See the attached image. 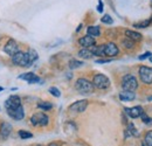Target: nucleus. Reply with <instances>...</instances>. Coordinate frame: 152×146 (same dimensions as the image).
<instances>
[{
	"mask_svg": "<svg viewBox=\"0 0 152 146\" xmlns=\"http://www.w3.org/2000/svg\"><path fill=\"white\" fill-rule=\"evenodd\" d=\"M75 89L81 95H90L94 92V84L86 78H78L75 83Z\"/></svg>",
	"mask_w": 152,
	"mask_h": 146,
	"instance_id": "f257e3e1",
	"label": "nucleus"
},
{
	"mask_svg": "<svg viewBox=\"0 0 152 146\" xmlns=\"http://www.w3.org/2000/svg\"><path fill=\"white\" fill-rule=\"evenodd\" d=\"M122 88L125 91H134L138 88V82H137L136 77L131 74L125 75L122 80Z\"/></svg>",
	"mask_w": 152,
	"mask_h": 146,
	"instance_id": "f03ea898",
	"label": "nucleus"
},
{
	"mask_svg": "<svg viewBox=\"0 0 152 146\" xmlns=\"http://www.w3.org/2000/svg\"><path fill=\"white\" fill-rule=\"evenodd\" d=\"M12 61L15 66H19V67H31L32 66L28 53H23V52H18L17 54L13 55Z\"/></svg>",
	"mask_w": 152,
	"mask_h": 146,
	"instance_id": "7ed1b4c3",
	"label": "nucleus"
},
{
	"mask_svg": "<svg viewBox=\"0 0 152 146\" xmlns=\"http://www.w3.org/2000/svg\"><path fill=\"white\" fill-rule=\"evenodd\" d=\"M93 84L97 89H107L110 87V80L103 74H97L93 78Z\"/></svg>",
	"mask_w": 152,
	"mask_h": 146,
	"instance_id": "20e7f679",
	"label": "nucleus"
},
{
	"mask_svg": "<svg viewBox=\"0 0 152 146\" xmlns=\"http://www.w3.org/2000/svg\"><path fill=\"white\" fill-rule=\"evenodd\" d=\"M48 122H49V118L43 112H37L31 118V123L34 126H46L48 124Z\"/></svg>",
	"mask_w": 152,
	"mask_h": 146,
	"instance_id": "39448f33",
	"label": "nucleus"
},
{
	"mask_svg": "<svg viewBox=\"0 0 152 146\" xmlns=\"http://www.w3.org/2000/svg\"><path fill=\"white\" fill-rule=\"evenodd\" d=\"M139 77L143 83L145 84H151L152 83V68L142 66L139 68Z\"/></svg>",
	"mask_w": 152,
	"mask_h": 146,
	"instance_id": "423d86ee",
	"label": "nucleus"
},
{
	"mask_svg": "<svg viewBox=\"0 0 152 146\" xmlns=\"http://www.w3.org/2000/svg\"><path fill=\"white\" fill-rule=\"evenodd\" d=\"M20 105H21V99H20L19 96H17V95L10 96L6 99V102H5V108H6V110L17 109V108H19Z\"/></svg>",
	"mask_w": 152,
	"mask_h": 146,
	"instance_id": "0eeeda50",
	"label": "nucleus"
},
{
	"mask_svg": "<svg viewBox=\"0 0 152 146\" xmlns=\"http://www.w3.org/2000/svg\"><path fill=\"white\" fill-rule=\"evenodd\" d=\"M4 50H5V53H7L10 56H13V55L17 54L19 52V46H18V43L13 39H10L7 41V43L5 45V47H4Z\"/></svg>",
	"mask_w": 152,
	"mask_h": 146,
	"instance_id": "6e6552de",
	"label": "nucleus"
},
{
	"mask_svg": "<svg viewBox=\"0 0 152 146\" xmlns=\"http://www.w3.org/2000/svg\"><path fill=\"white\" fill-rule=\"evenodd\" d=\"M88 107V101L87 99H82V101H77L75 103H73L70 107H69V110L72 112H76V113H81V112H84L86 109Z\"/></svg>",
	"mask_w": 152,
	"mask_h": 146,
	"instance_id": "1a4fd4ad",
	"label": "nucleus"
},
{
	"mask_svg": "<svg viewBox=\"0 0 152 146\" xmlns=\"http://www.w3.org/2000/svg\"><path fill=\"white\" fill-rule=\"evenodd\" d=\"M7 113L11 118H13L14 120H21L23 117H25V110L20 105L19 108L13 110H7Z\"/></svg>",
	"mask_w": 152,
	"mask_h": 146,
	"instance_id": "9d476101",
	"label": "nucleus"
},
{
	"mask_svg": "<svg viewBox=\"0 0 152 146\" xmlns=\"http://www.w3.org/2000/svg\"><path fill=\"white\" fill-rule=\"evenodd\" d=\"M124 111L126 112V115L130 117V118H138L140 117L143 113H144V110L142 107H133V108H125Z\"/></svg>",
	"mask_w": 152,
	"mask_h": 146,
	"instance_id": "9b49d317",
	"label": "nucleus"
},
{
	"mask_svg": "<svg viewBox=\"0 0 152 146\" xmlns=\"http://www.w3.org/2000/svg\"><path fill=\"white\" fill-rule=\"evenodd\" d=\"M118 53H119V49L114 42H109V43L105 45V47H104V55L105 56H111L113 57V56H116Z\"/></svg>",
	"mask_w": 152,
	"mask_h": 146,
	"instance_id": "f8f14e48",
	"label": "nucleus"
},
{
	"mask_svg": "<svg viewBox=\"0 0 152 146\" xmlns=\"http://www.w3.org/2000/svg\"><path fill=\"white\" fill-rule=\"evenodd\" d=\"M20 80H25V81H27L29 84H34V83H39V82H41V80L39 78L38 76L35 75L34 73H26V74H22V75H20L19 76Z\"/></svg>",
	"mask_w": 152,
	"mask_h": 146,
	"instance_id": "ddd939ff",
	"label": "nucleus"
},
{
	"mask_svg": "<svg viewBox=\"0 0 152 146\" xmlns=\"http://www.w3.org/2000/svg\"><path fill=\"white\" fill-rule=\"evenodd\" d=\"M95 39L93 36H90V35H86V36L81 37L80 40H78V43L82 46V47H84V48H90V47H93V46H95Z\"/></svg>",
	"mask_w": 152,
	"mask_h": 146,
	"instance_id": "4468645a",
	"label": "nucleus"
},
{
	"mask_svg": "<svg viewBox=\"0 0 152 146\" xmlns=\"http://www.w3.org/2000/svg\"><path fill=\"white\" fill-rule=\"evenodd\" d=\"M11 131H12V125L8 124V123H2L1 126H0V136L2 138H7L10 134H11Z\"/></svg>",
	"mask_w": 152,
	"mask_h": 146,
	"instance_id": "2eb2a0df",
	"label": "nucleus"
},
{
	"mask_svg": "<svg viewBox=\"0 0 152 146\" xmlns=\"http://www.w3.org/2000/svg\"><path fill=\"white\" fill-rule=\"evenodd\" d=\"M104 47L105 45H101V46H93L89 49L91 50V53L94 54V56H103L104 55Z\"/></svg>",
	"mask_w": 152,
	"mask_h": 146,
	"instance_id": "dca6fc26",
	"label": "nucleus"
},
{
	"mask_svg": "<svg viewBox=\"0 0 152 146\" xmlns=\"http://www.w3.org/2000/svg\"><path fill=\"white\" fill-rule=\"evenodd\" d=\"M136 98V95L133 91H122L119 93V99L122 101H133Z\"/></svg>",
	"mask_w": 152,
	"mask_h": 146,
	"instance_id": "f3484780",
	"label": "nucleus"
},
{
	"mask_svg": "<svg viewBox=\"0 0 152 146\" xmlns=\"http://www.w3.org/2000/svg\"><path fill=\"white\" fill-rule=\"evenodd\" d=\"M125 35L128 39L132 40V41H140L142 40V34H139L138 32H134V31H129L126 29L125 31Z\"/></svg>",
	"mask_w": 152,
	"mask_h": 146,
	"instance_id": "a211bd4d",
	"label": "nucleus"
},
{
	"mask_svg": "<svg viewBox=\"0 0 152 146\" xmlns=\"http://www.w3.org/2000/svg\"><path fill=\"white\" fill-rule=\"evenodd\" d=\"M87 33H88V35H90V36L97 37V36H99L101 31H99V27H97V26H89V27L87 28Z\"/></svg>",
	"mask_w": 152,
	"mask_h": 146,
	"instance_id": "6ab92c4d",
	"label": "nucleus"
},
{
	"mask_svg": "<svg viewBox=\"0 0 152 146\" xmlns=\"http://www.w3.org/2000/svg\"><path fill=\"white\" fill-rule=\"evenodd\" d=\"M78 56L81 57V58H91L94 54L91 53V50L89 49V48H83V49H81L80 52H78Z\"/></svg>",
	"mask_w": 152,
	"mask_h": 146,
	"instance_id": "aec40b11",
	"label": "nucleus"
},
{
	"mask_svg": "<svg viewBox=\"0 0 152 146\" xmlns=\"http://www.w3.org/2000/svg\"><path fill=\"white\" fill-rule=\"evenodd\" d=\"M152 22V19H149V20H144L142 22H138V23H134L133 27L134 28H148Z\"/></svg>",
	"mask_w": 152,
	"mask_h": 146,
	"instance_id": "412c9836",
	"label": "nucleus"
},
{
	"mask_svg": "<svg viewBox=\"0 0 152 146\" xmlns=\"http://www.w3.org/2000/svg\"><path fill=\"white\" fill-rule=\"evenodd\" d=\"M122 45H123V47L126 48V49H132L133 47H134V41L130 40V39H128V37H125V39L123 40Z\"/></svg>",
	"mask_w": 152,
	"mask_h": 146,
	"instance_id": "4be33fe9",
	"label": "nucleus"
},
{
	"mask_svg": "<svg viewBox=\"0 0 152 146\" xmlns=\"http://www.w3.org/2000/svg\"><path fill=\"white\" fill-rule=\"evenodd\" d=\"M27 53H28V56H29V61H31V63L33 64V63L38 60V57H39L37 50H35V49H29Z\"/></svg>",
	"mask_w": 152,
	"mask_h": 146,
	"instance_id": "5701e85b",
	"label": "nucleus"
},
{
	"mask_svg": "<svg viewBox=\"0 0 152 146\" xmlns=\"http://www.w3.org/2000/svg\"><path fill=\"white\" fill-rule=\"evenodd\" d=\"M131 136L133 137H138L139 136V132L137 131V128H134V125H133L132 123H129V125H128V130H126Z\"/></svg>",
	"mask_w": 152,
	"mask_h": 146,
	"instance_id": "b1692460",
	"label": "nucleus"
},
{
	"mask_svg": "<svg viewBox=\"0 0 152 146\" xmlns=\"http://www.w3.org/2000/svg\"><path fill=\"white\" fill-rule=\"evenodd\" d=\"M81 66H83L82 61H78V60H70L69 61V68L70 69H76V68H78Z\"/></svg>",
	"mask_w": 152,
	"mask_h": 146,
	"instance_id": "393cba45",
	"label": "nucleus"
},
{
	"mask_svg": "<svg viewBox=\"0 0 152 146\" xmlns=\"http://www.w3.org/2000/svg\"><path fill=\"white\" fill-rule=\"evenodd\" d=\"M145 146H152V131H149L146 134H145V138H144V144Z\"/></svg>",
	"mask_w": 152,
	"mask_h": 146,
	"instance_id": "a878e982",
	"label": "nucleus"
},
{
	"mask_svg": "<svg viewBox=\"0 0 152 146\" xmlns=\"http://www.w3.org/2000/svg\"><path fill=\"white\" fill-rule=\"evenodd\" d=\"M38 107L40 109L45 110V111H48V110H50L53 108V104L52 103H49V102H41V103H39Z\"/></svg>",
	"mask_w": 152,
	"mask_h": 146,
	"instance_id": "bb28decb",
	"label": "nucleus"
},
{
	"mask_svg": "<svg viewBox=\"0 0 152 146\" xmlns=\"http://www.w3.org/2000/svg\"><path fill=\"white\" fill-rule=\"evenodd\" d=\"M19 136L22 138V139H28V138H32V137H33V134H32L31 132L25 131V130H21V131H19Z\"/></svg>",
	"mask_w": 152,
	"mask_h": 146,
	"instance_id": "cd10ccee",
	"label": "nucleus"
},
{
	"mask_svg": "<svg viewBox=\"0 0 152 146\" xmlns=\"http://www.w3.org/2000/svg\"><path fill=\"white\" fill-rule=\"evenodd\" d=\"M101 20H102V22H103V23H108V25H111V23L114 22L113 18H111L109 14H105V15H103V18L101 19Z\"/></svg>",
	"mask_w": 152,
	"mask_h": 146,
	"instance_id": "c85d7f7f",
	"label": "nucleus"
},
{
	"mask_svg": "<svg viewBox=\"0 0 152 146\" xmlns=\"http://www.w3.org/2000/svg\"><path fill=\"white\" fill-rule=\"evenodd\" d=\"M140 117H142V120L144 122V124H148V125H151L152 124V118H150L149 116H146L145 113H143Z\"/></svg>",
	"mask_w": 152,
	"mask_h": 146,
	"instance_id": "c756f323",
	"label": "nucleus"
},
{
	"mask_svg": "<svg viewBox=\"0 0 152 146\" xmlns=\"http://www.w3.org/2000/svg\"><path fill=\"white\" fill-rule=\"evenodd\" d=\"M49 92H50L53 96H55V97H60V96H61V92H60V90H58L57 88H55V87L49 88Z\"/></svg>",
	"mask_w": 152,
	"mask_h": 146,
	"instance_id": "7c9ffc66",
	"label": "nucleus"
},
{
	"mask_svg": "<svg viewBox=\"0 0 152 146\" xmlns=\"http://www.w3.org/2000/svg\"><path fill=\"white\" fill-rule=\"evenodd\" d=\"M151 55H152V54H151V52H148V53H145V54L140 55V56H139L138 58H139V60H145V58H148V57H150Z\"/></svg>",
	"mask_w": 152,
	"mask_h": 146,
	"instance_id": "2f4dec72",
	"label": "nucleus"
},
{
	"mask_svg": "<svg viewBox=\"0 0 152 146\" xmlns=\"http://www.w3.org/2000/svg\"><path fill=\"white\" fill-rule=\"evenodd\" d=\"M111 58H107V60H96V63H109L111 62Z\"/></svg>",
	"mask_w": 152,
	"mask_h": 146,
	"instance_id": "473e14b6",
	"label": "nucleus"
},
{
	"mask_svg": "<svg viewBox=\"0 0 152 146\" xmlns=\"http://www.w3.org/2000/svg\"><path fill=\"white\" fill-rule=\"evenodd\" d=\"M97 11L101 13V12H103V2H102V0H99L98 1V7H97Z\"/></svg>",
	"mask_w": 152,
	"mask_h": 146,
	"instance_id": "72a5a7b5",
	"label": "nucleus"
},
{
	"mask_svg": "<svg viewBox=\"0 0 152 146\" xmlns=\"http://www.w3.org/2000/svg\"><path fill=\"white\" fill-rule=\"evenodd\" d=\"M81 28H82V25H80V26L77 27V29H76V32H80V31H81Z\"/></svg>",
	"mask_w": 152,
	"mask_h": 146,
	"instance_id": "f704fd0d",
	"label": "nucleus"
},
{
	"mask_svg": "<svg viewBox=\"0 0 152 146\" xmlns=\"http://www.w3.org/2000/svg\"><path fill=\"white\" fill-rule=\"evenodd\" d=\"M48 146H58V145H57V144H55V143H50Z\"/></svg>",
	"mask_w": 152,
	"mask_h": 146,
	"instance_id": "c9c22d12",
	"label": "nucleus"
},
{
	"mask_svg": "<svg viewBox=\"0 0 152 146\" xmlns=\"http://www.w3.org/2000/svg\"><path fill=\"white\" fill-rule=\"evenodd\" d=\"M148 101H152V96H151V97H149V98H148Z\"/></svg>",
	"mask_w": 152,
	"mask_h": 146,
	"instance_id": "e433bc0d",
	"label": "nucleus"
},
{
	"mask_svg": "<svg viewBox=\"0 0 152 146\" xmlns=\"http://www.w3.org/2000/svg\"><path fill=\"white\" fill-rule=\"evenodd\" d=\"M150 61L152 62V56H150Z\"/></svg>",
	"mask_w": 152,
	"mask_h": 146,
	"instance_id": "4c0bfd02",
	"label": "nucleus"
},
{
	"mask_svg": "<svg viewBox=\"0 0 152 146\" xmlns=\"http://www.w3.org/2000/svg\"><path fill=\"white\" fill-rule=\"evenodd\" d=\"M1 90H2V88H1V87H0V91H1Z\"/></svg>",
	"mask_w": 152,
	"mask_h": 146,
	"instance_id": "58836bf2",
	"label": "nucleus"
},
{
	"mask_svg": "<svg viewBox=\"0 0 152 146\" xmlns=\"http://www.w3.org/2000/svg\"><path fill=\"white\" fill-rule=\"evenodd\" d=\"M35 146H41V145H35Z\"/></svg>",
	"mask_w": 152,
	"mask_h": 146,
	"instance_id": "ea45409f",
	"label": "nucleus"
}]
</instances>
